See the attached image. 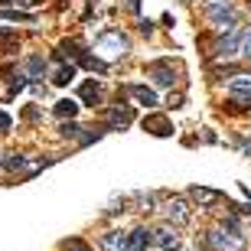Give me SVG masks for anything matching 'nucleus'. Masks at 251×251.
Wrapping results in <instances>:
<instances>
[{"label":"nucleus","instance_id":"nucleus-1","mask_svg":"<svg viewBox=\"0 0 251 251\" xmlns=\"http://www.w3.org/2000/svg\"><path fill=\"white\" fill-rule=\"evenodd\" d=\"M205 245L212 251H242L245 248V232L238 228V219H235V215H225L222 222L209 232Z\"/></svg>","mask_w":251,"mask_h":251},{"label":"nucleus","instance_id":"nucleus-2","mask_svg":"<svg viewBox=\"0 0 251 251\" xmlns=\"http://www.w3.org/2000/svg\"><path fill=\"white\" fill-rule=\"evenodd\" d=\"M130 52V39L124 36L121 29H104L101 36L95 39V56L101 62H114V59H124Z\"/></svg>","mask_w":251,"mask_h":251},{"label":"nucleus","instance_id":"nucleus-3","mask_svg":"<svg viewBox=\"0 0 251 251\" xmlns=\"http://www.w3.org/2000/svg\"><path fill=\"white\" fill-rule=\"evenodd\" d=\"M205 20H209L215 29H232L235 23H238V10H235L228 0H212V3L205 7Z\"/></svg>","mask_w":251,"mask_h":251},{"label":"nucleus","instance_id":"nucleus-4","mask_svg":"<svg viewBox=\"0 0 251 251\" xmlns=\"http://www.w3.org/2000/svg\"><path fill=\"white\" fill-rule=\"evenodd\" d=\"M160 212L167 215V222H170V225H186L189 219H193V209H189L186 196H170L167 202H163V209H160Z\"/></svg>","mask_w":251,"mask_h":251},{"label":"nucleus","instance_id":"nucleus-5","mask_svg":"<svg viewBox=\"0 0 251 251\" xmlns=\"http://www.w3.org/2000/svg\"><path fill=\"white\" fill-rule=\"evenodd\" d=\"M238 43H242V29H222V36L215 39V56L219 59H232V56H238Z\"/></svg>","mask_w":251,"mask_h":251},{"label":"nucleus","instance_id":"nucleus-6","mask_svg":"<svg viewBox=\"0 0 251 251\" xmlns=\"http://www.w3.org/2000/svg\"><path fill=\"white\" fill-rule=\"evenodd\" d=\"M147 75L160 88H173V85H176V69H173V62H167V59H163V62H150Z\"/></svg>","mask_w":251,"mask_h":251},{"label":"nucleus","instance_id":"nucleus-7","mask_svg":"<svg viewBox=\"0 0 251 251\" xmlns=\"http://www.w3.org/2000/svg\"><path fill=\"white\" fill-rule=\"evenodd\" d=\"M150 242L157 245V248H163V251H176L179 248V235H176V225H160L157 232H153V238Z\"/></svg>","mask_w":251,"mask_h":251},{"label":"nucleus","instance_id":"nucleus-8","mask_svg":"<svg viewBox=\"0 0 251 251\" xmlns=\"http://www.w3.org/2000/svg\"><path fill=\"white\" fill-rule=\"evenodd\" d=\"M144 127H147L153 137H170V134H173V124H170L163 114H147V118H144Z\"/></svg>","mask_w":251,"mask_h":251},{"label":"nucleus","instance_id":"nucleus-9","mask_svg":"<svg viewBox=\"0 0 251 251\" xmlns=\"http://www.w3.org/2000/svg\"><path fill=\"white\" fill-rule=\"evenodd\" d=\"M98 245H101V251H127V235L111 228V232H104L98 238Z\"/></svg>","mask_w":251,"mask_h":251},{"label":"nucleus","instance_id":"nucleus-10","mask_svg":"<svg viewBox=\"0 0 251 251\" xmlns=\"http://www.w3.org/2000/svg\"><path fill=\"white\" fill-rule=\"evenodd\" d=\"M127 95L137 104H144V108H157V92L147 88V85H127Z\"/></svg>","mask_w":251,"mask_h":251},{"label":"nucleus","instance_id":"nucleus-11","mask_svg":"<svg viewBox=\"0 0 251 251\" xmlns=\"http://www.w3.org/2000/svg\"><path fill=\"white\" fill-rule=\"evenodd\" d=\"M150 238H153V232H147L144 225H137V228L127 235V251H147Z\"/></svg>","mask_w":251,"mask_h":251},{"label":"nucleus","instance_id":"nucleus-12","mask_svg":"<svg viewBox=\"0 0 251 251\" xmlns=\"http://www.w3.org/2000/svg\"><path fill=\"white\" fill-rule=\"evenodd\" d=\"M189 196H193L199 205H215V202H222V199H225L219 189H205V186H193V189H189Z\"/></svg>","mask_w":251,"mask_h":251},{"label":"nucleus","instance_id":"nucleus-13","mask_svg":"<svg viewBox=\"0 0 251 251\" xmlns=\"http://www.w3.org/2000/svg\"><path fill=\"white\" fill-rule=\"evenodd\" d=\"M130 121H134V111H130V108H111V111H108V127L111 130L127 127Z\"/></svg>","mask_w":251,"mask_h":251},{"label":"nucleus","instance_id":"nucleus-14","mask_svg":"<svg viewBox=\"0 0 251 251\" xmlns=\"http://www.w3.org/2000/svg\"><path fill=\"white\" fill-rule=\"evenodd\" d=\"M78 95H82V101H88L92 108H95V104H101V85H98V82H85Z\"/></svg>","mask_w":251,"mask_h":251},{"label":"nucleus","instance_id":"nucleus-15","mask_svg":"<svg viewBox=\"0 0 251 251\" xmlns=\"http://www.w3.org/2000/svg\"><path fill=\"white\" fill-rule=\"evenodd\" d=\"M75 75H78V69H75L72 62H69V65H59V69H56V75H52V85H59V88H65V85L72 82Z\"/></svg>","mask_w":251,"mask_h":251},{"label":"nucleus","instance_id":"nucleus-16","mask_svg":"<svg viewBox=\"0 0 251 251\" xmlns=\"http://www.w3.org/2000/svg\"><path fill=\"white\" fill-rule=\"evenodd\" d=\"M0 20H7V23H33V13H29V10H0Z\"/></svg>","mask_w":251,"mask_h":251},{"label":"nucleus","instance_id":"nucleus-17","mask_svg":"<svg viewBox=\"0 0 251 251\" xmlns=\"http://www.w3.org/2000/svg\"><path fill=\"white\" fill-rule=\"evenodd\" d=\"M46 72V59L43 56H29L26 59V78H43Z\"/></svg>","mask_w":251,"mask_h":251},{"label":"nucleus","instance_id":"nucleus-18","mask_svg":"<svg viewBox=\"0 0 251 251\" xmlns=\"http://www.w3.org/2000/svg\"><path fill=\"white\" fill-rule=\"evenodd\" d=\"M78 108H82V104L78 101H72V98H62V101H56V114L59 118H75V114H78Z\"/></svg>","mask_w":251,"mask_h":251},{"label":"nucleus","instance_id":"nucleus-19","mask_svg":"<svg viewBox=\"0 0 251 251\" xmlns=\"http://www.w3.org/2000/svg\"><path fill=\"white\" fill-rule=\"evenodd\" d=\"M82 130H85L82 124H75L72 118H69V121H62V127H59V134H62L65 140H69V137H72V140H78V137H82Z\"/></svg>","mask_w":251,"mask_h":251},{"label":"nucleus","instance_id":"nucleus-20","mask_svg":"<svg viewBox=\"0 0 251 251\" xmlns=\"http://www.w3.org/2000/svg\"><path fill=\"white\" fill-rule=\"evenodd\" d=\"M238 56H245V59H251V23L242 29V43H238Z\"/></svg>","mask_w":251,"mask_h":251},{"label":"nucleus","instance_id":"nucleus-21","mask_svg":"<svg viewBox=\"0 0 251 251\" xmlns=\"http://www.w3.org/2000/svg\"><path fill=\"white\" fill-rule=\"evenodd\" d=\"M65 251H92L85 242H78V238H72V242H65Z\"/></svg>","mask_w":251,"mask_h":251},{"label":"nucleus","instance_id":"nucleus-22","mask_svg":"<svg viewBox=\"0 0 251 251\" xmlns=\"http://www.w3.org/2000/svg\"><path fill=\"white\" fill-rule=\"evenodd\" d=\"M137 29L144 33V36H153V23H150V20H140V23H137Z\"/></svg>","mask_w":251,"mask_h":251},{"label":"nucleus","instance_id":"nucleus-23","mask_svg":"<svg viewBox=\"0 0 251 251\" xmlns=\"http://www.w3.org/2000/svg\"><path fill=\"white\" fill-rule=\"evenodd\" d=\"M7 127H10V114L0 111V130H7Z\"/></svg>","mask_w":251,"mask_h":251},{"label":"nucleus","instance_id":"nucleus-24","mask_svg":"<svg viewBox=\"0 0 251 251\" xmlns=\"http://www.w3.org/2000/svg\"><path fill=\"white\" fill-rule=\"evenodd\" d=\"M124 3H127L130 13H137V10H140V0H124Z\"/></svg>","mask_w":251,"mask_h":251},{"label":"nucleus","instance_id":"nucleus-25","mask_svg":"<svg viewBox=\"0 0 251 251\" xmlns=\"http://www.w3.org/2000/svg\"><path fill=\"white\" fill-rule=\"evenodd\" d=\"M242 147H245V153L251 157V137H248V140H242Z\"/></svg>","mask_w":251,"mask_h":251}]
</instances>
